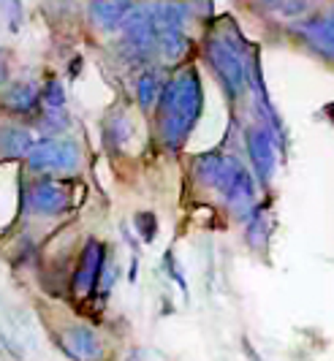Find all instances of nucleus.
I'll list each match as a JSON object with an SVG mask.
<instances>
[{
    "label": "nucleus",
    "mask_w": 334,
    "mask_h": 361,
    "mask_svg": "<svg viewBox=\"0 0 334 361\" xmlns=\"http://www.w3.org/2000/svg\"><path fill=\"white\" fill-rule=\"evenodd\" d=\"M247 147L253 152V161H256L259 174H264V180H266L272 174V145H269V136L264 130H250Z\"/></svg>",
    "instance_id": "9d476101"
},
{
    "label": "nucleus",
    "mask_w": 334,
    "mask_h": 361,
    "mask_svg": "<svg viewBox=\"0 0 334 361\" xmlns=\"http://www.w3.org/2000/svg\"><path fill=\"white\" fill-rule=\"evenodd\" d=\"M199 114H202V85L196 71L187 68L177 73L161 90V133L166 145H183Z\"/></svg>",
    "instance_id": "f257e3e1"
},
{
    "label": "nucleus",
    "mask_w": 334,
    "mask_h": 361,
    "mask_svg": "<svg viewBox=\"0 0 334 361\" xmlns=\"http://www.w3.org/2000/svg\"><path fill=\"white\" fill-rule=\"evenodd\" d=\"M161 90H163V85H161V76L155 71L142 73L139 82H136V95H139V104L144 109L155 106V101L161 98Z\"/></svg>",
    "instance_id": "9b49d317"
},
{
    "label": "nucleus",
    "mask_w": 334,
    "mask_h": 361,
    "mask_svg": "<svg viewBox=\"0 0 334 361\" xmlns=\"http://www.w3.org/2000/svg\"><path fill=\"white\" fill-rule=\"evenodd\" d=\"M3 104L8 111H14V114H27V111H33L38 104V90L30 85V82H17V85H11L6 95H3Z\"/></svg>",
    "instance_id": "1a4fd4ad"
},
{
    "label": "nucleus",
    "mask_w": 334,
    "mask_h": 361,
    "mask_svg": "<svg viewBox=\"0 0 334 361\" xmlns=\"http://www.w3.org/2000/svg\"><path fill=\"white\" fill-rule=\"evenodd\" d=\"M8 82V63H6V49H0V85Z\"/></svg>",
    "instance_id": "4468645a"
},
{
    "label": "nucleus",
    "mask_w": 334,
    "mask_h": 361,
    "mask_svg": "<svg viewBox=\"0 0 334 361\" xmlns=\"http://www.w3.org/2000/svg\"><path fill=\"white\" fill-rule=\"evenodd\" d=\"M76 163H79V149L74 142L55 139V136L33 142L30 152H27V166H30V171H38V174L74 171Z\"/></svg>",
    "instance_id": "f03ea898"
},
{
    "label": "nucleus",
    "mask_w": 334,
    "mask_h": 361,
    "mask_svg": "<svg viewBox=\"0 0 334 361\" xmlns=\"http://www.w3.org/2000/svg\"><path fill=\"white\" fill-rule=\"evenodd\" d=\"M33 136L19 126H0V155L6 158H27Z\"/></svg>",
    "instance_id": "6e6552de"
},
{
    "label": "nucleus",
    "mask_w": 334,
    "mask_h": 361,
    "mask_svg": "<svg viewBox=\"0 0 334 361\" xmlns=\"http://www.w3.org/2000/svg\"><path fill=\"white\" fill-rule=\"evenodd\" d=\"M38 101L44 104V109H49V111H57V109H66V90H63V85L60 82H49L44 92L38 95Z\"/></svg>",
    "instance_id": "f8f14e48"
},
{
    "label": "nucleus",
    "mask_w": 334,
    "mask_h": 361,
    "mask_svg": "<svg viewBox=\"0 0 334 361\" xmlns=\"http://www.w3.org/2000/svg\"><path fill=\"white\" fill-rule=\"evenodd\" d=\"M30 207L38 215H60L63 209H68V190L55 180H41L30 188Z\"/></svg>",
    "instance_id": "39448f33"
},
{
    "label": "nucleus",
    "mask_w": 334,
    "mask_h": 361,
    "mask_svg": "<svg viewBox=\"0 0 334 361\" xmlns=\"http://www.w3.org/2000/svg\"><path fill=\"white\" fill-rule=\"evenodd\" d=\"M128 11H130V0H93L90 3V17L104 30L120 27Z\"/></svg>",
    "instance_id": "0eeeda50"
},
{
    "label": "nucleus",
    "mask_w": 334,
    "mask_h": 361,
    "mask_svg": "<svg viewBox=\"0 0 334 361\" xmlns=\"http://www.w3.org/2000/svg\"><path fill=\"white\" fill-rule=\"evenodd\" d=\"M136 228H139L144 242H152L155 234H158V220H155L152 212H142V215H136Z\"/></svg>",
    "instance_id": "ddd939ff"
},
{
    "label": "nucleus",
    "mask_w": 334,
    "mask_h": 361,
    "mask_svg": "<svg viewBox=\"0 0 334 361\" xmlns=\"http://www.w3.org/2000/svg\"><path fill=\"white\" fill-rule=\"evenodd\" d=\"M60 348L76 361H101V353H104L98 337H95L90 329H85V326L66 329L63 337H60Z\"/></svg>",
    "instance_id": "423d86ee"
},
{
    "label": "nucleus",
    "mask_w": 334,
    "mask_h": 361,
    "mask_svg": "<svg viewBox=\"0 0 334 361\" xmlns=\"http://www.w3.org/2000/svg\"><path fill=\"white\" fill-rule=\"evenodd\" d=\"M101 269H104V245L90 239L82 250V261L74 274V290L79 296H87L95 288V283L101 280Z\"/></svg>",
    "instance_id": "20e7f679"
},
{
    "label": "nucleus",
    "mask_w": 334,
    "mask_h": 361,
    "mask_svg": "<svg viewBox=\"0 0 334 361\" xmlns=\"http://www.w3.org/2000/svg\"><path fill=\"white\" fill-rule=\"evenodd\" d=\"M206 54H209V63L218 73V79L223 82V87L231 95H237L242 87V63L237 52L228 44H223L221 38H212L206 44Z\"/></svg>",
    "instance_id": "7ed1b4c3"
}]
</instances>
